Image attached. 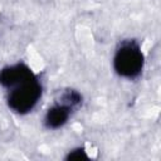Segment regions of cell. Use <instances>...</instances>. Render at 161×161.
Here are the masks:
<instances>
[{
	"mask_svg": "<svg viewBox=\"0 0 161 161\" xmlns=\"http://www.w3.org/2000/svg\"><path fill=\"white\" fill-rule=\"evenodd\" d=\"M143 54L135 42L123 43L116 52L113 67L117 74L125 78H136L143 68Z\"/></svg>",
	"mask_w": 161,
	"mask_h": 161,
	"instance_id": "6da1fadb",
	"label": "cell"
},
{
	"mask_svg": "<svg viewBox=\"0 0 161 161\" xmlns=\"http://www.w3.org/2000/svg\"><path fill=\"white\" fill-rule=\"evenodd\" d=\"M40 96L42 86L38 78L34 77L13 87L8 96V104L14 112L24 114L30 112L35 107Z\"/></svg>",
	"mask_w": 161,
	"mask_h": 161,
	"instance_id": "7a4b0ae2",
	"label": "cell"
},
{
	"mask_svg": "<svg viewBox=\"0 0 161 161\" xmlns=\"http://www.w3.org/2000/svg\"><path fill=\"white\" fill-rule=\"evenodd\" d=\"M34 77L35 74L26 64L18 63L10 67H5L0 70V84L6 88H13Z\"/></svg>",
	"mask_w": 161,
	"mask_h": 161,
	"instance_id": "3957f363",
	"label": "cell"
},
{
	"mask_svg": "<svg viewBox=\"0 0 161 161\" xmlns=\"http://www.w3.org/2000/svg\"><path fill=\"white\" fill-rule=\"evenodd\" d=\"M70 109L68 106H64L62 103H58L55 106H53L52 108L48 109L45 118H44V123L48 128L50 130H57L59 127H62L69 118L70 116Z\"/></svg>",
	"mask_w": 161,
	"mask_h": 161,
	"instance_id": "277c9868",
	"label": "cell"
},
{
	"mask_svg": "<svg viewBox=\"0 0 161 161\" xmlns=\"http://www.w3.org/2000/svg\"><path fill=\"white\" fill-rule=\"evenodd\" d=\"M60 103L64 106H68L69 108L78 106L82 102V96L75 89H67L60 94Z\"/></svg>",
	"mask_w": 161,
	"mask_h": 161,
	"instance_id": "5b68a950",
	"label": "cell"
},
{
	"mask_svg": "<svg viewBox=\"0 0 161 161\" xmlns=\"http://www.w3.org/2000/svg\"><path fill=\"white\" fill-rule=\"evenodd\" d=\"M89 157H88V155H87V151L83 148V147H78V148H74V150H72V151H69L68 152V155L65 156V160H68V161H73V160H77V161H79V160H88Z\"/></svg>",
	"mask_w": 161,
	"mask_h": 161,
	"instance_id": "8992f818",
	"label": "cell"
}]
</instances>
